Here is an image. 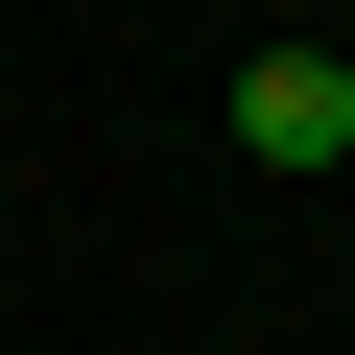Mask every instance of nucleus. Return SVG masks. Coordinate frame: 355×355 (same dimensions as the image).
<instances>
[{"label": "nucleus", "mask_w": 355, "mask_h": 355, "mask_svg": "<svg viewBox=\"0 0 355 355\" xmlns=\"http://www.w3.org/2000/svg\"><path fill=\"white\" fill-rule=\"evenodd\" d=\"M237 142H261V166H355V71H331V48H261V71H237Z\"/></svg>", "instance_id": "1"}]
</instances>
